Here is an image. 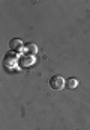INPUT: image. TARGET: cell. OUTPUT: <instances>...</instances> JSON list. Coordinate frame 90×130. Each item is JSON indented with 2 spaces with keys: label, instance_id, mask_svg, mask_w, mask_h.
<instances>
[{
  "label": "cell",
  "instance_id": "cell-2",
  "mask_svg": "<svg viewBox=\"0 0 90 130\" xmlns=\"http://www.w3.org/2000/svg\"><path fill=\"white\" fill-rule=\"evenodd\" d=\"M21 45H23L21 39H11V42H9L11 50H20V48H21Z\"/></svg>",
  "mask_w": 90,
  "mask_h": 130
},
{
  "label": "cell",
  "instance_id": "cell-4",
  "mask_svg": "<svg viewBox=\"0 0 90 130\" xmlns=\"http://www.w3.org/2000/svg\"><path fill=\"white\" fill-rule=\"evenodd\" d=\"M27 50H29L32 55H35L36 52H38V47H36V44H33V42H30V44H27Z\"/></svg>",
  "mask_w": 90,
  "mask_h": 130
},
{
  "label": "cell",
  "instance_id": "cell-1",
  "mask_svg": "<svg viewBox=\"0 0 90 130\" xmlns=\"http://www.w3.org/2000/svg\"><path fill=\"white\" fill-rule=\"evenodd\" d=\"M66 85V80L62 77V76H54V77H51V80H50V86L53 88V89H62L63 86Z\"/></svg>",
  "mask_w": 90,
  "mask_h": 130
},
{
  "label": "cell",
  "instance_id": "cell-3",
  "mask_svg": "<svg viewBox=\"0 0 90 130\" xmlns=\"http://www.w3.org/2000/svg\"><path fill=\"white\" fill-rule=\"evenodd\" d=\"M66 86H68L69 89H75V88L78 86V79H75V77H72V79H69V80H66Z\"/></svg>",
  "mask_w": 90,
  "mask_h": 130
}]
</instances>
